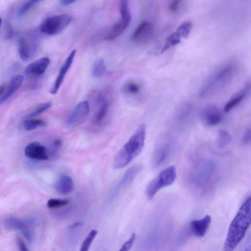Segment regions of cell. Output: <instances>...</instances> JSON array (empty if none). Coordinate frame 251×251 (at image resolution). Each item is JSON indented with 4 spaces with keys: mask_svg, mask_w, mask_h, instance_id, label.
I'll return each mask as SVG.
<instances>
[{
    "mask_svg": "<svg viewBox=\"0 0 251 251\" xmlns=\"http://www.w3.org/2000/svg\"><path fill=\"white\" fill-rule=\"evenodd\" d=\"M90 112V106L87 101L77 103L68 116L66 125L69 127H75L82 124Z\"/></svg>",
    "mask_w": 251,
    "mask_h": 251,
    "instance_id": "7",
    "label": "cell"
},
{
    "mask_svg": "<svg viewBox=\"0 0 251 251\" xmlns=\"http://www.w3.org/2000/svg\"><path fill=\"white\" fill-rule=\"evenodd\" d=\"M74 188L72 178L67 175H62L55 184L56 191L62 195H68L71 193Z\"/></svg>",
    "mask_w": 251,
    "mask_h": 251,
    "instance_id": "16",
    "label": "cell"
},
{
    "mask_svg": "<svg viewBox=\"0 0 251 251\" xmlns=\"http://www.w3.org/2000/svg\"><path fill=\"white\" fill-rule=\"evenodd\" d=\"M24 80L22 75L14 76L8 83L6 84L5 92L2 99V103L8 100L19 89Z\"/></svg>",
    "mask_w": 251,
    "mask_h": 251,
    "instance_id": "20",
    "label": "cell"
},
{
    "mask_svg": "<svg viewBox=\"0 0 251 251\" xmlns=\"http://www.w3.org/2000/svg\"><path fill=\"white\" fill-rule=\"evenodd\" d=\"M214 167V163L210 161L200 164L195 170L194 179L195 183L199 185L207 183L213 174Z\"/></svg>",
    "mask_w": 251,
    "mask_h": 251,
    "instance_id": "8",
    "label": "cell"
},
{
    "mask_svg": "<svg viewBox=\"0 0 251 251\" xmlns=\"http://www.w3.org/2000/svg\"><path fill=\"white\" fill-rule=\"evenodd\" d=\"M76 1L75 0H61L59 1V3L62 6L65 7L72 5Z\"/></svg>",
    "mask_w": 251,
    "mask_h": 251,
    "instance_id": "38",
    "label": "cell"
},
{
    "mask_svg": "<svg viewBox=\"0 0 251 251\" xmlns=\"http://www.w3.org/2000/svg\"><path fill=\"white\" fill-rule=\"evenodd\" d=\"M69 201L58 199H50L47 202V206L50 208H55L66 205Z\"/></svg>",
    "mask_w": 251,
    "mask_h": 251,
    "instance_id": "31",
    "label": "cell"
},
{
    "mask_svg": "<svg viewBox=\"0 0 251 251\" xmlns=\"http://www.w3.org/2000/svg\"><path fill=\"white\" fill-rule=\"evenodd\" d=\"M146 127L140 125L119 151L114 162L113 167L121 169L127 166L141 152L145 144Z\"/></svg>",
    "mask_w": 251,
    "mask_h": 251,
    "instance_id": "2",
    "label": "cell"
},
{
    "mask_svg": "<svg viewBox=\"0 0 251 251\" xmlns=\"http://www.w3.org/2000/svg\"><path fill=\"white\" fill-rule=\"evenodd\" d=\"M235 71L234 65L228 63L214 74L202 87L200 94L205 97L223 87L232 77Z\"/></svg>",
    "mask_w": 251,
    "mask_h": 251,
    "instance_id": "3",
    "label": "cell"
},
{
    "mask_svg": "<svg viewBox=\"0 0 251 251\" xmlns=\"http://www.w3.org/2000/svg\"><path fill=\"white\" fill-rule=\"evenodd\" d=\"M13 29L9 24H7L5 26V37L6 39L11 38L13 36Z\"/></svg>",
    "mask_w": 251,
    "mask_h": 251,
    "instance_id": "35",
    "label": "cell"
},
{
    "mask_svg": "<svg viewBox=\"0 0 251 251\" xmlns=\"http://www.w3.org/2000/svg\"><path fill=\"white\" fill-rule=\"evenodd\" d=\"M180 2V1L177 0L172 1L169 6L170 10L172 12L176 11L179 8Z\"/></svg>",
    "mask_w": 251,
    "mask_h": 251,
    "instance_id": "37",
    "label": "cell"
},
{
    "mask_svg": "<svg viewBox=\"0 0 251 251\" xmlns=\"http://www.w3.org/2000/svg\"><path fill=\"white\" fill-rule=\"evenodd\" d=\"M176 176V169L174 166L162 170L148 185L146 194L148 199H152L160 189L172 184Z\"/></svg>",
    "mask_w": 251,
    "mask_h": 251,
    "instance_id": "4",
    "label": "cell"
},
{
    "mask_svg": "<svg viewBox=\"0 0 251 251\" xmlns=\"http://www.w3.org/2000/svg\"><path fill=\"white\" fill-rule=\"evenodd\" d=\"M106 72V67L104 60L102 58H99L94 63L92 69V75L96 78H100L103 76Z\"/></svg>",
    "mask_w": 251,
    "mask_h": 251,
    "instance_id": "22",
    "label": "cell"
},
{
    "mask_svg": "<svg viewBox=\"0 0 251 251\" xmlns=\"http://www.w3.org/2000/svg\"><path fill=\"white\" fill-rule=\"evenodd\" d=\"M17 243L20 251H29L25 243L20 238H17Z\"/></svg>",
    "mask_w": 251,
    "mask_h": 251,
    "instance_id": "36",
    "label": "cell"
},
{
    "mask_svg": "<svg viewBox=\"0 0 251 251\" xmlns=\"http://www.w3.org/2000/svg\"><path fill=\"white\" fill-rule=\"evenodd\" d=\"M126 92L130 94H136L139 93L140 88L138 85L133 82H130L126 84L125 87Z\"/></svg>",
    "mask_w": 251,
    "mask_h": 251,
    "instance_id": "32",
    "label": "cell"
},
{
    "mask_svg": "<svg viewBox=\"0 0 251 251\" xmlns=\"http://www.w3.org/2000/svg\"><path fill=\"white\" fill-rule=\"evenodd\" d=\"M171 149L170 143H165L158 146L155 151L153 158L152 165L158 167L161 165L168 157Z\"/></svg>",
    "mask_w": 251,
    "mask_h": 251,
    "instance_id": "19",
    "label": "cell"
},
{
    "mask_svg": "<svg viewBox=\"0 0 251 251\" xmlns=\"http://www.w3.org/2000/svg\"><path fill=\"white\" fill-rule=\"evenodd\" d=\"M251 198L243 203L229 226L225 242V251H233L244 238L251 224Z\"/></svg>",
    "mask_w": 251,
    "mask_h": 251,
    "instance_id": "1",
    "label": "cell"
},
{
    "mask_svg": "<svg viewBox=\"0 0 251 251\" xmlns=\"http://www.w3.org/2000/svg\"><path fill=\"white\" fill-rule=\"evenodd\" d=\"M46 125V122L41 119H27L24 121L23 123L24 127L27 131L33 130Z\"/></svg>",
    "mask_w": 251,
    "mask_h": 251,
    "instance_id": "25",
    "label": "cell"
},
{
    "mask_svg": "<svg viewBox=\"0 0 251 251\" xmlns=\"http://www.w3.org/2000/svg\"><path fill=\"white\" fill-rule=\"evenodd\" d=\"M121 19L115 24L106 35L105 40L112 41L118 38L128 26L131 16L128 6V1L123 0L120 3Z\"/></svg>",
    "mask_w": 251,
    "mask_h": 251,
    "instance_id": "6",
    "label": "cell"
},
{
    "mask_svg": "<svg viewBox=\"0 0 251 251\" xmlns=\"http://www.w3.org/2000/svg\"><path fill=\"white\" fill-rule=\"evenodd\" d=\"M250 88V85L247 84L240 92L236 94L226 103L224 107L225 112H228L237 106L245 98Z\"/></svg>",
    "mask_w": 251,
    "mask_h": 251,
    "instance_id": "21",
    "label": "cell"
},
{
    "mask_svg": "<svg viewBox=\"0 0 251 251\" xmlns=\"http://www.w3.org/2000/svg\"><path fill=\"white\" fill-rule=\"evenodd\" d=\"M24 152L25 155L30 159L47 160L49 158L46 148L37 142H33L26 145Z\"/></svg>",
    "mask_w": 251,
    "mask_h": 251,
    "instance_id": "10",
    "label": "cell"
},
{
    "mask_svg": "<svg viewBox=\"0 0 251 251\" xmlns=\"http://www.w3.org/2000/svg\"><path fill=\"white\" fill-rule=\"evenodd\" d=\"M211 220V217L207 215L201 219L192 221L190 223V231L196 237L204 236L209 227Z\"/></svg>",
    "mask_w": 251,
    "mask_h": 251,
    "instance_id": "15",
    "label": "cell"
},
{
    "mask_svg": "<svg viewBox=\"0 0 251 251\" xmlns=\"http://www.w3.org/2000/svg\"><path fill=\"white\" fill-rule=\"evenodd\" d=\"M75 53L76 50H73L67 58L66 61L60 70L58 75L56 77L53 86L50 91V94L55 95L57 93L63 83L66 74L71 68L73 62Z\"/></svg>",
    "mask_w": 251,
    "mask_h": 251,
    "instance_id": "13",
    "label": "cell"
},
{
    "mask_svg": "<svg viewBox=\"0 0 251 251\" xmlns=\"http://www.w3.org/2000/svg\"><path fill=\"white\" fill-rule=\"evenodd\" d=\"M135 237V234L132 233L130 238L123 244L119 251H129L134 244Z\"/></svg>",
    "mask_w": 251,
    "mask_h": 251,
    "instance_id": "33",
    "label": "cell"
},
{
    "mask_svg": "<svg viewBox=\"0 0 251 251\" xmlns=\"http://www.w3.org/2000/svg\"><path fill=\"white\" fill-rule=\"evenodd\" d=\"M153 27L147 21L141 22L136 28L131 36V39L138 43L147 42L151 36Z\"/></svg>",
    "mask_w": 251,
    "mask_h": 251,
    "instance_id": "14",
    "label": "cell"
},
{
    "mask_svg": "<svg viewBox=\"0 0 251 251\" xmlns=\"http://www.w3.org/2000/svg\"><path fill=\"white\" fill-rule=\"evenodd\" d=\"M50 63L47 57H42L29 64L25 70L26 75L31 78H36L42 75Z\"/></svg>",
    "mask_w": 251,
    "mask_h": 251,
    "instance_id": "12",
    "label": "cell"
},
{
    "mask_svg": "<svg viewBox=\"0 0 251 251\" xmlns=\"http://www.w3.org/2000/svg\"><path fill=\"white\" fill-rule=\"evenodd\" d=\"M109 109V103L106 101L102 102L93 119V122L97 125H100L106 117Z\"/></svg>",
    "mask_w": 251,
    "mask_h": 251,
    "instance_id": "23",
    "label": "cell"
},
{
    "mask_svg": "<svg viewBox=\"0 0 251 251\" xmlns=\"http://www.w3.org/2000/svg\"><path fill=\"white\" fill-rule=\"evenodd\" d=\"M52 105V104L50 102H47L41 103L38 105L35 108H34L27 116L28 118H32L37 116L49 108H50Z\"/></svg>",
    "mask_w": 251,
    "mask_h": 251,
    "instance_id": "29",
    "label": "cell"
},
{
    "mask_svg": "<svg viewBox=\"0 0 251 251\" xmlns=\"http://www.w3.org/2000/svg\"><path fill=\"white\" fill-rule=\"evenodd\" d=\"M201 115L203 123L210 126L219 124L222 119L220 110L217 106L212 104L205 106L201 111Z\"/></svg>",
    "mask_w": 251,
    "mask_h": 251,
    "instance_id": "11",
    "label": "cell"
},
{
    "mask_svg": "<svg viewBox=\"0 0 251 251\" xmlns=\"http://www.w3.org/2000/svg\"><path fill=\"white\" fill-rule=\"evenodd\" d=\"M1 23H2V19H1V18L0 17V27L1 25Z\"/></svg>",
    "mask_w": 251,
    "mask_h": 251,
    "instance_id": "40",
    "label": "cell"
},
{
    "mask_svg": "<svg viewBox=\"0 0 251 251\" xmlns=\"http://www.w3.org/2000/svg\"><path fill=\"white\" fill-rule=\"evenodd\" d=\"M231 142V136L227 130L224 129L218 130L217 144L219 148H225L229 145Z\"/></svg>",
    "mask_w": 251,
    "mask_h": 251,
    "instance_id": "24",
    "label": "cell"
},
{
    "mask_svg": "<svg viewBox=\"0 0 251 251\" xmlns=\"http://www.w3.org/2000/svg\"><path fill=\"white\" fill-rule=\"evenodd\" d=\"M98 231L92 229L83 241L79 251H89L90 247L95 238Z\"/></svg>",
    "mask_w": 251,
    "mask_h": 251,
    "instance_id": "27",
    "label": "cell"
},
{
    "mask_svg": "<svg viewBox=\"0 0 251 251\" xmlns=\"http://www.w3.org/2000/svg\"><path fill=\"white\" fill-rule=\"evenodd\" d=\"M251 128L249 126L245 130L242 139V143L244 144H247L251 141Z\"/></svg>",
    "mask_w": 251,
    "mask_h": 251,
    "instance_id": "34",
    "label": "cell"
},
{
    "mask_svg": "<svg viewBox=\"0 0 251 251\" xmlns=\"http://www.w3.org/2000/svg\"><path fill=\"white\" fill-rule=\"evenodd\" d=\"M180 36L176 32L171 34L167 38L164 46L162 49V52H164L172 46L177 45L180 43Z\"/></svg>",
    "mask_w": 251,
    "mask_h": 251,
    "instance_id": "26",
    "label": "cell"
},
{
    "mask_svg": "<svg viewBox=\"0 0 251 251\" xmlns=\"http://www.w3.org/2000/svg\"><path fill=\"white\" fill-rule=\"evenodd\" d=\"M191 28L192 23L190 21H185L178 27L176 32L180 38H186L189 35Z\"/></svg>",
    "mask_w": 251,
    "mask_h": 251,
    "instance_id": "28",
    "label": "cell"
},
{
    "mask_svg": "<svg viewBox=\"0 0 251 251\" xmlns=\"http://www.w3.org/2000/svg\"><path fill=\"white\" fill-rule=\"evenodd\" d=\"M141 166L136 165L130 168L124 174L113 191L114 194L118 193L121 189L128 185L137 175L141 169Z\"/></svg>",
    "mask_w": 251,
    "mask_h": 251,
    "instance_id": "18",
    "label": "cell"
},
{
    "mask_svg": "<svg viewBox=\"0 0 251 251\" xmlns=\"http://www.w3.org/2000/svg\"><path fill=\"white\" fill-rule=\"evenodd\" d=\"M39 0H28L25 1L20 7L18 14L19 16H23L32 7L36 5Z\"/></svg>",
    "mask_w": 251,
    "mask_h": 251,
    "instance_id": "30",
    "label": "cell"
},
{
    "mask_svg": "<svg viewBox=\"0 0 251 251\" xmlns=\"http://www.w3.org/2000/svg\"><path fill=\"white\" fill-rule=\"evenodd\" d=\"M35 43L30 44L26 39L20 38L18 41V50L19 56L23 61L29 59L36 50Z\"/></svg>",
    "mask_w": 251,
    "mask_h": 251,
    "instance_id": "17",
    "label": "cell"
},
{
    "mask_svg": "<svg viewBox=\"0 0 251 251\" xmlns=\"http://www.w3.org/2000/svg\"><path fill=\"white\" fill-rule=\"evenodd\" d=\"M4 226L7 230H20L29 242H32L33 236L29 228L22 220L14 217H7L4 221Z\"/></svg>",
    "mask_w": 251,
    "mask_h": 251,
    "instance_id": "9",
    "label": "cell"
},
{
    "mask_svg": "<svg viewBox=\"0 0 251 251\" xmlns=\"http://www.w3.org/2000/svg\"><path fill=\"white\" fill-rule=\"evenodd\" d=\"M244 251H251V247L250 246V247H248Z\"/></svg>",
    "mask_w": 251,
    "mask_h": 251,
    "instance_id": "39",
    "label": "cell"
},
{
    "mask_svg": "<svg viewBox=\"0 0 251 251\" xmlns=\"http://www.w3.org/2000/svg\"><path fill=\"white\" fill-rule=\"evenodd\" d=\"M72 20V16L67 14L52 16L44 20L40 26V30L47 35H56L62 31Z\"/></svg>",
    "mask_w": 251,
    "mask_h": 251,
    "instance_id": "5",
    "label": "cell"
}]
</instances>
